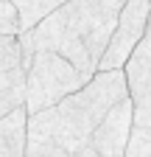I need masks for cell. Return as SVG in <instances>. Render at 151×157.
Wrapping results in <instances>:
<instances>
[{
  "label": "cell",
  "mask_w": 151,
  "mask_h": 157,
  "mask_svg": "<svg viewBox=\"0 0 151 157\" xmlns=\"http://www.w3.org/2000/svg\"><path fill=\"white\" fill-rule=\"evenodd\" d=\"M129 95L126 67L98 70L56 107L28 115V157H92V135L104 115Z\"/></svg>",
  "instance_id": "cell-1"
},
{
  "label": "cell",
  "mask_w": 151,
  "mask_h": 157,
  "mask_svg": "<svg viewBox=\"0 0 151 157\" xmlns=\"http://www.w3.org/2000/svg\"><path fill=\"white\" fill-rule=\"evenodd\" d=\"M123 3L118 0H67L39 25H34L36 51H56L87 73L98 65L118 28Z\"/></svg>",
  "instance_id": "cell-2"
},
{
  "label": "cell",
  "mask_w": 151,
  "mask_h": 157,
  "mask_svg": "<svg viewBox=\"0 0 151 157\" xmlns=\"http://www.w3.org/2000/svg\"><path fill=\"white\" fill-rule=\"evenodd\" d=\"M95 73H87L73 65L67 56L56 51H36L34 65L28 67V112H39L45 107H56L70 93L81 90Z\"/></svg>",
  "instance_id": "cell-3"
},
{
  "label": "cell",
  "mask_w": 151,
  "mask_h": 157,
  "mask_svg": "<svg viewBox=\"0 0 151 157\" xmlns=\"http://www.w3.org/2000/svg\"><path fill=\"white\" fill-rule=\"evenodd\" d=\"M148 20H151V0H126L120 9L118 28L109 39V48L101 59L98 70L126 67V62L131 59V53L137 51V45L143 42V36L148 31Z\"/></svg>",
  "instance_id": "cell-4"
},
{
  "label": "cell",
  "mask_w": 151,
  "mask_h": 157,
  "mask_svg": "<svg viewBox=\"0 0 151 157\" xmlns=\"http://www.w3.org/2000/svg\"><path fill=\"white\" fill-rule=\"evenodd\" d=\"M129 95L134 98V129L126 157H151V73L134 59L126 62Z\"/></svg>",
  "instance_id": "cell-5"
},
{
  "label": "cell",
  "mask_w": 151,
  "mask_h": 157,
  "mask_svg": "<svg viewBox=\"0 0 151 157\" xmlns=\"http://www.w3.org/2000/svg\"><path fill=\"white\" fill-rule=\"evenodd\" d=\"M134 129V98L126 95L112 107L92 135V157H123Z\"/></svg>",
  "instance_id": "cell-6"
},
{
  "label": "cell",
  "mask_w": 151,
  "mask_h": 157,
  "mask_svg": "<svg viewBox=\"0 0 151 157\" xmlns=\"http://www.w3.org/2000/svg\"><path fill=\"white\" fill-rule=\"evenodd\" d=\"M28 107L20 104L0 118V157H23L28 151Z\"/></svg>",
  "instance_id": "cell-7"
},
{
  "label": "cell",
  "mask_w": 151,
  "mask_h": 157,
  "mask_svg": "<svg viewBox=\"0 0 151 157\" xmlns=\"http://www.w3.org/2000/svg\"><path fill=\"white\" fill-rule=\"evenodd\" d=\"M20 11V23H23V31L39 25L48 14H53L59 6H64L67 0H11Z\"/></svg>",
  "instance_id": "cell-8"
},
{
  "label": "cell",
  "mask_w": 151,
  "mask_h": 157,
  "mask_svg": "<svg viewBox=\"0 0 151 157\" xmlns=\"http://www.w3.org/2000/svg\"><path fill=\"white\" fill-rule=\"evenodd\" d=\"M23 31V23H20V11L11 0H0V34H9V36H17Z\"/></svg>",
  "instance_id": "cell-9"
},
{
  "label": "cell",
  "mask_w": 151,
  "mask_h": 157,
  "mask_svg": "<svg viewBox=\"0 0 151 157\" xmlns=\"http://www.w3.org/2000/svg\"><path fill=\"white\" fill-rule=\"evenodd\" d=\"M131 59H134L137 65H143V67L151 73V20H148V31H145V36H143V42L137 45L134 53H131Z\"/></svg>",
  "instance_id": "cell-10"
},
{
  "label": "cell",
  "mask_w": 151,
  "mask_h": 157,
  "mask_svg": "<svg viewBox=\"0 0 151 157\" xmlns=\"http://www.w3.org/2000/svg\"><path fill=\"white\" fill-rule=\"evenodd\" d=\"M14 107H20V104H14L11 98H9V95H6L3 90H0V118H3V115H6L9 109H14Z\"/></svg>",
  "instance_id": "cell-11"
},
{
  "label": "cell",
  "mask_w": 151,
  "mask_h": 157,
  "mask_svg": "<svg viewBox=\"0 0 151 157\" xmlns=\"http://www.w3.org/2000/svg\"><path fill=\"white\" fill-rule=\"evenodd\" d=\"M17 36H20V34H17ZM17 36H9V34H0V51H3L9 42H11V39H17Z\"/></svg>",
  "instance_id": "cell-12"
},
{
  "label": "cell",
  "mask_w": 151,
  "mask_h": 157,
  "mask_svg": "<svg viewBox=\"0 0 151 157\" xmlns=\"http://www.w3.org/2000/svg\"><path fill=\"white\" fill-rule=\"evenodd\" d=\"M118 3H126V0H118Z\"/></svg>",
  "instance_id": "cell-13"
}]
</instances>
